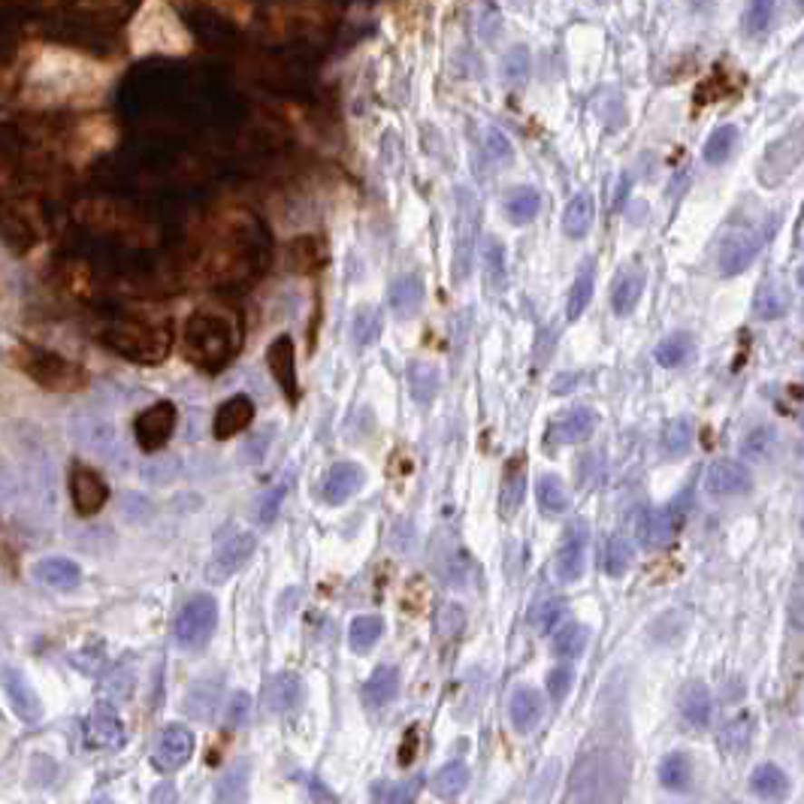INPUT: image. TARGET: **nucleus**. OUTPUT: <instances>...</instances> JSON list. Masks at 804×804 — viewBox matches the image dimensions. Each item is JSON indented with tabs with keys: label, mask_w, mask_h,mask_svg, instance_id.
I'll use <instances>...</instances> for the list:
<instances>
[{
	"label": "nucleus",
	"mask_w": 804,
	"mask_h": 804,
	"mask_svg": "<svg viewBox=\"0 0 804 804\" xmlns=\"http://www.w3.org/2000/svg\"><path fill=\"white\" fill-rule=\"evenodd\" d=\"M423 780L421 777H414V780H405V783H384L378 780L369 786V795H373L375 801H414L418 799Z\"/></svg>",
	"instance_id": "nucleus-49"
},
{
	"label": "nucleus",
	"mask_w": 804,
	"mask_h": 804,
	"mask_svg": "<svg viewBox=\"0 0 804 804\" xmlns=\"http://www.w3.org/2000/svg\"><path fill=\"white\" fill-rule=\"evenodd\" d=\"M593 632L590 626H584V623H566V626L557 629L554 641H550V654H554L557 659H566V663H572V659H577L586 650V644H590Z\"/></svg>",
	"instance_id": "nucleus-30"
},
{
	"label": "nucleus",
	"mask_w": 804,
	"mask_h": 804,
	"mask_svg": "<svg viewBox=\"0 0 804 804\" xmlns=\"http://www.w3.org/2000/svg\"><path fill=\"white\" fill-rule=\"evenodd\" d=\"M460 239H457V255H454V266H450V273H454V285H463L466 276L472 273V251H475V209L469 212V221H466V212L460 209Z\"/></svg>",
	"instance_id": "nucleus-33"
},
{
	"label": "nucleus",
	"mask_w": 804,
	"mask_h": 804,
	"mask_svg": "<svg viewBox=\"0 0 804 804\" xmlns=\"http://www.w3.org/2000/svg\"><path fill=\"white\" fill-rule=\"evenodd\" d=\"M88 744L97 750H115L124 744V722L110 702H97L88 720Z\"/></svg>",
	"instance_id": "nucleus-21"
},
{
	"label": "nucleus",
	"mask_w": 804,
	"mask_h": 804,
	"mask_svg": "<svg viewBox=\"0 0 804 804\" xmlns=\"http://www.w3.org/2000/svg\"><path fill=\"white\" fill-rule=\"evenodd\" d=\"M690 505H693V490L686 487V490H681V496H674L672 502L665 505V509H659L650 514L647 520V529H644V541L650 547H659V545H668V541H674L677 536H681V529L686 527V514H690Z\"/></svg>",
	"instance_id": "nucleus-11"
},
{
	"label": "nucleus",
	"mask_w": 804,
	"mask_h": 804,
	"mask_svg": "<svg viewBox=\"0 0 804 804\" xmlns=\"http://www.w3.org/2000/svg\"><path fill=\"white\" fill-rule=\"evenodd\" d=\"M750 789H753L756 795H762V799H774V795H780L786 789V774L777 765L762 762L759 768H753V774H750Z\"/></svg>",
	"instance_id": "nucleus-47"
},
{
	"label": "nucleus",
	"mask_w": 804,
	"mask_h": 804,
	"mask_svg": "<svg viewBox=\"0 0 804 804\" xmlns=\"http://www.w3.org/2000/svg\"><path fill=\"white\" fill-rule=\"evenodd\" d=\"M466 629V608L457 602H445L436 614V635L441 641H454Z\"/></svg>",
	"instance_id": "nucleus-48"
},
{
	"label": "nucleus",
	"mask_w": 804,
	"mask_h": 804,
	"mask_svg": "<svg viewBox=\"0 0 804 804\" xmlns=\"http://www.w3.org/2000/svg\"><path fill=\"white\" fill-rule=\"evenodd\" d=\"M690 445H693V423H690V418L668 421L663 427V436H659V450H663V457H668V460L683 457L686 450H690Z\"/></svg>",
	"instance_id": "nucleus-42"
},
{
	"label": "nucleus",
	"mask_w": 804,
	"mask_h": 804,
	"mask_svg": "<svg viewBox=\"0 0 804 804\" xmlns=\"http://www.w3.org/2000/svg\"><path fill=\"white\" fill-rule=\"evenodd\" d=\"M677 708H681L683 720L695 729H704L711 722V690L702 681H690L677 693Z\"/></svg>",
	"instance_id": "nucleus-26"
},
{
	"label": "nucleus",
	"mask_w": 804,
	"mask_h": 804,
	"mask_svg": "<svg viewBox=\"0 0 804 804\" xmlns=\"http://www.w3.org/2000/svg\"><path fill=\"white\" fill-rule=\"evenodd\" d=\"M266 366L273 373L276 384L282 387L287 402H300V378H296V348L291 336H278L273 345L266 348Z\"/></svg>",
	"instance_id": "nucleus-16"
},
{
	"label": "nucleus",
	"mask_w": 804,
	"mask_h": 804,
	"mask_svg": "<svg viewBox=\"0 0 804 804\" xmlns=\"http://www.w3.org/2000/svg\"><path fill=\"white\" fill-rule=\"evenodd\" d=\"M596 427H599V414H596L593 409L577 405V409H568L566 414H559V418L550 421L545 441L550 445V450L559 445H581V441L593 439Z\"/></svg>",
	"instance_id": "nucleus-13"
},
{
	"label": "nucleus",
	"mask_w": 804,
	"mask_h": 804,
	"mask_svg": "<svg viewBox=\"0 0 804 804\" xmlns=\"http://www.w3.org/2000/svg\"><path fill=\"white\" fill-rule=\"evenodd\" d=\"M635 563V545L626 536H611L608 545H605V557H602V568L608 577H623Z\"/></svg>",
	"instance_id": "nucleus-39"
},
{
	"label": "nucleus",
	"mask_w": 804,
	"mask_h": 804,
	"mask_svg": "<svg viewBox=\"0 0 804 804\" xmlns=\"http://www.w3.org/2000/svg\"><path fill=\"white\" fill-rule=\"evenodd\" d=\"M363 487V469L357 463H336L321 484V499L327 505H345Z\"/></svg>",
	"instance_id": "nucleus-23"
},
{
	"label": "nucleus",
	"mask_w": 804,
	"mask_h": 804,
	"mask_svg": "<svg viewBox=\"0 0 804 804\" xmlns=\"http://www.w3.org/2000/svg\"><path fill=\"white\" fill-rule=\"evenodd\" d=\"M251 717V699L246 693H237L228 704V722L230 726H246Z\"/></svg>",
	"instance_id": "nucleus-54"
},
{
	"label": "nucleus",
	"mask_w": 804,
	"mask_h": 804,
	"mask_svg": "<svg viewBox=\"0 0 804 804\" xmlns=\"http://www.w3.org/2000/svg\"><path fill=\"white\" fill-rule=\"evenodd\" d=\"M287 264H291V269H296V273H315V269L327 264V255L321 251V242L315 237H303V239H294L291 248H287Z\"/></svg>",
	"instance_id": "nucleus-43"
},
{
	"label": "nucleus",
	"mask_w": 804,
	"mask_h": 804,
	"mask_svg": "<svg viewBox=\"0 0 804 804\" xmlns=\"http://www.w3.org/2000/svg\"><path fill=\"white\" fill-rule=\"evenodd\" d=\"M693 354H695V339L690 336V333H672V336H665L654 351L656 363L665 366V369H674V366L686 363Z\"/></svg>",
	"instance_id": "nucleus-40"
},
{
	"label": "nucleus",
	"mask_w": 804,
	"mask_h": 804,
	"mask_svg": "<svg viewBox=\"0 0 804 804\" xmlns=\"http://www.w3.org/2000/svg\"><path fill=\"white\" fill-rule=\"evenodd\" d=\"M305 699V686L303 677L294 672H278L266 681L264 686V708L273 717H285V713H294Z\"/></svg>",
	"instance_id": "nucleus-18"
},
{
	"label": "nucleus",
	"mask_w": 804,
	"mask_h": 804,
	"mask_svg": "<svg viewBox=\"0 0 804 804\" xmlns=\"http://www.w3.org/2000/svg\"><path fill=\"white\" fill-rule=\"evenodd\" d=\"M566 599H559V596H554V599H545L541 605H536V608H532V623H536V629H550L554 626V623L563 617L566 614Z\"/></svg>",
	"instance_id": "nucleus-51"
},
{
	"label": "nucleus",
	"mask_w": 804,
	"mask_h": 804,
	"mask_svg": "<svg viewBox=\"0 0 804 804\" xmlns=\"http://www.w3.org/2000/svg\"><path fill=\"white\" fill-rule=\"evenodd\" d=\"M593 218H596L593 194H577L575 200L566 206V212H563V230H566V237L584 239L586 233H590V228H593Z\"/></svg>",
	"instance_id": "nucleus-35"
},
{
	"label": "nucleus",
	"mask_w": 804,
	"mask_h": 804,
	"mask_svg": "<svg viewBox=\"0 0 804 804\" xmlns=\"http://www.w3.org/2000/svg\"><path fill=\"white\" fill-rule=\"evenodd\" d=\"M218 626V602L209 593H197L185 602L176 620V644L182 650H203Z\"/></svg>",
	"instance_id": "nucleus-5"
},
{
	"label": "nucleus",
	"mask_w": 804,
	"mask_h": 804,
	"mask_svg": "<svg viewBox=\"0 0 804 804\" xmlns=\"http://www.w3.org/2000/svg\"><path fill=\"white\" fill-rule=\"evenodd\" d=\"M382 330H384V318L378 305H360V309H354V315H351L348 333L354 348H369L373 342H378Z\"/></svg>",
	"instance_id": "nucleus-31"
},
{
	"label": "nucleus",
	"mask_w": 804,
	"mask_h": 804,
	"mask_svg": "<svg viewBox=\"0 0 804 804\" xmlns=\"http://www.w3.org/2000/svg\"><path fill=\"white\" fill-rule=\"evenodd\" d=\"M771 4H774V0H753V13H750V24H753V28H762V24L768 22Z\"/></svg>",
	"instance_id": "nucleus-58"
},
{
	"label": "nucleus",
	"mask_w": 804,
	"mask_h": 804,
	"mask_svg": "<svg viewBox=\"0 0 804 804\" xmlns=\"http://www.w3.org/2000/svg\"><path fill=\"white\" fill-rule=\"evenodd\" d=\"M466 786H469V768H466V762H460V759L441 765L430 780V789L436 799H457Z\"/></svg>",
	"instance_id": "nucleus-37"
},
{
	"label": "nucleus",
	"mask_w": 804,
	"mask_h": 804,
	"mask_svg": "<svg viewBox=\"0 0 804 804\" xmlns=\"http://www.w3.org/2000/svg\"><path fill=\"white\" fill-rule=\"evenodd\" d=\"M704 490L711 496H744L753 490V472L738 460H713L704 472Z\"/></svg>",
	"instance_id": "nucleus-14"
},
{
	"label": "nucleus",
	"mask_w": 804,
	"mask_h": 804,
	"mask_svg": "<svg viewBox=\"0 0 804 804\" xmlns=\"http://www.w3.org/2000/svg\"><path fill=\"white\" fill-rule=\"evenodd\" d=\"M255 550H257V538L251 536L248 529H239V527L221 529L218 538H215L209 577L212 581H228L230 575H237L239 568L255 557Z\"/></svg>",
	"instance_id": "nucleus-6"
},
{
	"label": "nucleus",
	"mask_w": 804,
	"mask_h": 804,
	"mask_svg": "<svg viewBox=\"0 0 804 804\" xmlns=\"http://www.w3.org/2000/svg\"><path fill=\"white\" fill-rule=\"evenodd\" d=\"M282 496H285V487H276V490H269V493H266V502L260 505V520L269 523V520L276 518V511H278V502H282Z\"/></svg>",
	"instance_id": "nucleus-56"
},
{
	"label": "nucleus",
	"mask_w": 804,
	"mask_h": 804,
	"mask_svg": "<svg viewBox=\"0 0 804 804\" xmlns=\"http://www.w3.org/2000/svg\"><path fill=\"white\" fill-rule=\"evenodd\" d=\"M94 336L112 354H119L131 363H164L173 351V327L170 324H151L140 318H110L97 324Z\"/></svg>",
	"instance_id": "nucleus-2"
},
{
	"label": "nucleus",
	"mask_w": 804,
	"mask_h": 804,
	"mask_svg": "<svg viewBox=\"0 0 804 804\" xmlns=\"http://www.w3.org/2000/svg\"><path fill=\"white\" fill-rule=\"evenodd\" d=\"M786 309H789V291H786L780 282H774V278H765L756 291L753 312L762 321H777V318H783Z\"/></svg>",
	"instance_id": "nucleus-34"
},
{
	"label": "nucleus",
	"mask_w": 804,
	"mask_h": 804,
	"mask_svg": "<svg viewBox=\"0 0 804 804\" xmlns=\"http://www.w3.org/2000/svg\"><path fill=\"white\" fill-rule=\"evenodd\" d=\"M421 753V726H409L402 735V744H400V753H396V759H400L402 768H409L414 759H418Z\"/></svg>",
	"instance_id": "nucleus-53"
},
{
	"label": "nucleus",
	"mask_w": 804,
	"mask_h": 804,
	"mask_svg": "<svg viewBox=\"0 0 804 804\" xmlns=\"http://www.w3.org/2000/svg\"><path fill=\"white\" fill-rule=\"evenodd\" d=\"M13 363L19 366L34 384H40L43 391H52V393H76L88 384V373L82 366L55 354V351H46L37 345H15Z\"/></svg>",
	"instance_id": "nucleus-4"
},
{
	"label": "nucleus",
	"mask_w": 804,
	"mask_h": 804,
	"mask_svg": "<svg viewBox=\"0 0 804 804\" xmlns=\"http://www.w3.org/2000/svg\"><path fill=\"white\" fill-rule=\"evenodd\" d=\"M541 717H545V699H541L538 690L518 686V690L509 695V720L518 735H529L541 722Z\"/></svg>",
	"instance_id": "nucleus-24"
},
{
	"label": "nucleus",
	"mask_w": 804,
	"mask_h": 804,
	"mask_svg": "<svg viewBox=\"0 0 804 804\" xmlns=\"http://www.w3.org/2000/svg\"><path fill=\"white\" fill-rule=\"evenodd\" d=\"M248 774H251L248 759H239L237 765H230L228 774H224L221 780H218L215 799H218V801H246V795H248Z\"/></svg>",
	"instance_id": "nucleus-45"
},
{
	"label": "nucleus",
	"mask_w": 804,
	"mask_h": 804,
	"mask_svg": "<svg viewBox=\"0 0 804 804\" xmlns=\"http://www.w3.org/2000/svg\"><path fill=\"white\" fill-rule=\"evenodd\" d=\"M523 496H527V457H511L502 469L499 481V514L502 520H511L520 511Z\"/></svg>",
	"instance_id": "nucleus-22"
},
{
	"label": "nucleus",
	"mask_w": 804,
	"mask_h": 804,
	"mask_svg": "<svg viewBox=\"0 0 804 804\" xmlns=\"http://www.w3.org/2000/svg\"><path fill=\"white\" fill-rule=\"evenodd\" d=\"M387 303H391V312L396 315V321L418 318L421 309H423V278L414 276V273L400 276L396 282H391Z\"/></svg>",
	"instance_id": "nucleus-25"
},
{
	"label": "nucleus",
	"mask_w": 804,
	"mask_h": 804,
	"mask_svg": "<svg viewBox=\"0 0 804 804\" xmlns=\"http://www.w3.org/2000/svg\"><path fill=\"white\" fill-rule=\"evenodd\" d=\"M439 387H441V369L436 363H430V360H412L409 363V393L421 409L432 405V400L439 396Z\"/></svg>",
	"instance_id": "nucleus-28"
},
{
	"label": "nucleus",
	"mask_w": 804,
	"mask_h": 804,
	"mask_svg": "<svg viewBox=\"0 0 804 804\" xmlns=\"http://www.w3.org/2000/svg\"><path fill=\"white\" fill-rule=\"evenodd\" d=\"M239 345H242V333L228 315L200 309L185 321L182 351L188 363H194L197 369H203V373L218 375L221 369H228L230 360L237 357Z\"/></svg>",
	"instance_id": "nucleus-1"
},
{
	"label": "nucleus",
	"mask_w": 804,
	"mask_h": 804,
	"mask_svg": "<svg viewBox=\"0 0 804 804\" xmlns=\"http://www.w3.org/2000/svg\"><path fill=\"white\" fill-rule=\"evenodd\" d=\"M67 484H70V502H73L79 518H94V514H101L103 505L110 502V484L103 481V475L92 466L79 463V460L70 463Z\"/></svg>",
	"instance_id": "nucleus-7"
},
{
	"label": "nucleus",
	"mask_w": 804,
	"mask_h": 804,
	"mask_svg": "<svg viewBox=\"0 0 804 804\" xmlns=\"http://www.w3.org/2000/svg\"><path fill=\"white\" fill-rule=\"evenodd\" d=\"M0 242H4L13 255H28L40 242V230L22 209L4 206V209H0Z\"/></svg>",
	"instance_id": "nucleus-20"
},
{
	"label": "nucleus",
	"mask_w": 804,
	"mask_h": 804,
	"mask_svg": "<svg viewBox=\"0 0 804 804\" xmlns=\"http://www.w3.org/2000/svg\"><path fill=\"white\" fill-rule=\"evenodd\" d=\"M191 756H194L191 729L182 726V722H170V726L160 731L155 753H151V762H155L158 771L173 774V771H179V768H185Z\"/></svg>",
	"instance_id": "nucleus-12"
},
{
	"label": "nucleus",
	"mask_w": 804,
	"mask_h": 804,
	"mask_svg": "<svg viewBox=\"0 0 804 804\" xmlns=\"http://www.w3.org/2000/svg\"><path fill=\"white\" fill-rule=\"evenodd\" d=\"M586 547H590V527H586V520H572L566 527L563 538H559L557 559H554V572L563 584H575L584 577Z\"/></svg>",
	"instance_id": "nucleus-10"
},
{
	"label": "nucleus",
	"mask_w": 804,
	"mask_h": 804,
	"mask_svg": "<svg viewBox=\"0 0 804 804\" xmlns=\"http://www.w3.org/2000/svg\"><path fill=\"white\" fill-rule=\"evenodd\" d=\"M0 686H4L6 699H10L15 717H19L22 722H40L43 720V702L40 695L34 693L31 681L24 677L19 668L13 665H4L0 668Z\"/></svg>",
	"instance_id": "nucleus-17"
},
{
	"label": "nucleus",
	"mask_w": 804,
	"mask_h": 804,
	"mask_svg": "<svg viewBox=\"0 0 804 804\" xmlns=\"http://www.w3.org/2000/svg\"><path fill=\"white\" fill-rule=\"evenodd\" d=\"M384 635V617L378 614H363V617H354L348 629V644L354 654H369Z\"/></svg>",
	"instance_id": "nucleus-38"
},
{
	"label": "nucleus",
	"mask_w": 804,
	"mask_h": 804,
	"mask_svg": "<svg viewBox=\"0 0 804 804\" xmlns=\"http://www.w3.org/2000/svg\"><path fill=\"white\" fill-rule=\"evenodd\" d=\"M176 421H179V409L170 400H160L155 405H149L146 412L137 414L133 421V436H137V445L146 450V454H155L173 439L176 432Z\"/></svg>",
	"instance_id": "nucleus-9"
},
{
	"label": "nucleus",
	"mask_w": 804,
	"mask_h": 804,
	"mask_svg": "<svg viewBox=\"0 0 804 804\" xmlns=\"http://www.w3.org/2000/svg\"><path fill=\"white\" fill-rule=\"evenodd\" d=\"M593 291H596V260H584L581 269H577V276H575V282H572V291H568V300H566V318L568 321L581 318L584 309L593 300Z\"/></svg>",
	"instance_id": "nucleus-32"
},
{
	"label": "nucleus",
	"mask_w": 804,
	"mask_h": 804,
	"mask_svg": "<svg viewBox=\"0 0 804 804\" xmlns=\"http://www.w3.org/2000/svg\"><path fill=\"white\" fill-rule=\"evenodd\" d=\"M762 242H765V233L759 230V224H738V228L726 237V242L720 246V260H717L720 276L735 278L744 273V269L753 264V257L759 255Z\"/></svg>",
	"instance_id": "nucleus-8"
},
{
	"label": "nucleus",
	"mask_w": 804,
	"mask_h": 804,
	"mask_svg": "<svg viewBox=\"0 0 804 804\" xmlns=\"http://www.w3.org/2000/svg\"><path fill=\"white\" fill-rule=\"evenodd\" d=\"M400 695V672L393 665H378L363 683V702L369 708H384Z\"/></svg>",
	"instance_id": "nucleus-29"
},
{
	"label": "nucleus",
	"mask_w": 804,
	"mask_h": 804,
	"mask_svg": "<svg viewBox=\"0 0 804 804\" xmlns=\"http://www.w3.org/2000/svg\"><path fill=\"white\" fill-rule=\"evenodd\" d=\"M536 499H538V509L545 514H550V518H559V514H566V509H568L566 484L559 481L557 475H541L538 478Z\"/></svg>",
	"instance_id": "nucleus-44"
},
{
	"label": "nucleus",
	"mask_w": 804,
	"mask_h": 804,
	"mask_svg": "<svg viewBox=\"0 0 804 804\" xmlns=\"http://www.w3.org/2000/svg\"><path fill=\"white\" fill-rule=\"evenodd\" d=\"M735 142H738V131H735V128H720V131H713V133H711V140L704 142V160H708V164H722V160H726V158L731 155Z\"/></svg>",
	"instance_id": "nucleus-50"
},
{
	"label": "nucleus",
	"mask_w": 804,
	"mask_h": 804,
	"mask_svg": "<svg viewBox=\"0 0 804 804\" xmlns=\"http://www.w3.org/2000/svg\"><path fill=\"white\" fill-rule=\"evenodd\" d=\"M538 206H541L538 191H532V188H514L509 200H505V212H509V218L514 224H529L538 215Z\"/></svg>",
	"instance_id": "nucleus-46"
},
{
	"label": "nucleus",
	"mask_w": 804,
	"mask_h": 804,
	"mask_svg": "<svg viewBox=\"0 0 804 804\" xmlns=\"http://www.w3.org/2000/svg\"><path fill=\"white\" fill-rule=\"evenodd\" d=\"M572 683H575V672L572 665H557L547 672V693L554 702H563L568 693H572Z\"/></svg>",
	"instance_id": "nucleus-52"
},
{
	"label": "nucleus",
	"mask_w": 804,
	"mask_h": 804,
	"mask_svg": "<svg viewBox=\"0 0 804 804\" xmlns=\"http://www.w3.org/2000/svg\"><path fill=\"white\" fill-rule=\"evenodd\" d=\"M644 285H647L644 264H638V260L623 264L611 282V312L620 315V318L635 312L641 303V294H644Z\"/></svg>",
	"instance_id": "nucleus-15"
},
{
	"label": "nucleus",
	"mask_w": 804,
	"mask_h": 804,
	"mask_svg": "<svg viewBox=\"0 0 804 804\" xmlns=\"http://www.w3.org/2000/svg\"><path fill=\"white\" fill-rule=\"evenodd\" d=\"M487 146H490V151L499 160H509L511 158V146L505 142V137H502L499 131H490V137H487Z\"/></svg>",
	"instance_id": "nucleus-57"
},
{
	"label": "nucleus",
	"mask_w": 804,
	"mask_h": 804,
	"mask_svg": "<svg viewBox=\"0 0 804 804\" xmlns=\"http://www.w3.org/2000/svg\"><path fill=\"white\" fill-rule=\"evenodd\" d=\"M255 414H257V405L251 396L246 393L230 396V400L221 402V409L215 412V423H212L215 439L228 441L233 436H239V432H246L251 427V421H255Z\"/></svg>",
	"instance_id": "nucleus-19"
},
{
	"label": "nucleus",
	"mask_w": 804,
	"mask_h": 804,
	"mask_svg": "<svg viewBox=\"0 0 804 804\" xmlns=\"http://www.w3.org/2000/svg\"><path fill=\"white\" fill-rule=\"evenodd\" d=\"M659 783L665 786V789H690L693 783V759L686 753H668L663 756V762H659Z\"/></svg>",
	"instance_id": "nucleus-41"
},
{
	"label": "nucleus",
	"mask_w": 804,
	"mask_h": 804,
	"mask_svg": "<svg viewBox=\"0 0 804 804\" xmlns=\"http://www.w3.org/2000/svg\"><path fill=\"white\" fill-rule=\"evenodd\" d=\"M194 46L191 34L170 10L167 0H146L137 19L131 24V49L133 55H188Z\"/></svg>",
	"instance_id": "nucleus-3"
},
{
	"label": "nucleus",
	"mask_w": 804,
	"mask_h": 804,
	"mask_svg": "<svg viewBox=\"0 0 804 804\" xmlns=\"http://www.w3.org/2000/svg\"><path fill=\"white\" fill-rule=\"evenodd\" d=\"M481 269H484V287H487V294H499L502 287H505V246L496 237H487L484 239Z\"/></svg>",
	"instance_id": "nucleus-36"
},
{
	"label": "nucleus",
	"mask_w": 804,
	"mask_h": 804,
	"mask_svg": "<svg viewBox=\"0 0 804 804\" xmlns=\"http://www.w3.org/2000/svg\"><path fill=\"white\" fill-rule=\"evenodd\" d=\"M34 577L43 586H55V590H70L82 581V568L79 563H73L70 557H46L34 566Z\"/></svg>",
	"instance_id": "nucleus-27"
},
{
	"label": "nucleus",
	"mask_w": 804,
	"mask_h": 804,
	"mask_svg": "<svg viewBox=\"0 0 804 804\" xmlns=\"http://www.w3.org/2000/svg\"><path fill=\"white\" fill-rule=\"evenodd\" d=\"M206 4H212V6H218L221 13H228L230 19H237V22H246L248 19V0H206Z\"/></svg>",
	"instance_id": "nucleus-55"
}]
</instances>
